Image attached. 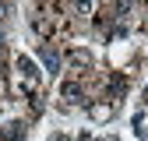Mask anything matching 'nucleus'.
Returning <instances> with one entry per match:
<instances>
[{"label":"nucleus","mask_w":148,"mask_h":141,"mask_svg":"<svg viewBox=\"0 0 148 141\" xmlns=\"http://www.w3.org/2000/svg\"><path fill=\"white\" fill-rule=\"evenodd\" d=\"M18 88L28 99H39V67L32 64V57H18Z\"/></svg>","instance_id":"f257e3e1"},{"label":"nucleus","mask_w":148,"mask_h":141,"mask_svg":"<svg viewBox=\"0 0 148 141\" xmlns=\"http://www.w3.org/2000/svg\"><path fill=\"white\" fill-rule=\"evenodd\" d=\"M21 138H25V123L21 120H14V123H7L0 131V141H21Z\"/></svg>","instance_id":"f03ea898"},{"label":"nucleus","mask_w":148,"mask_h":141,"mask_svg":"<svg viewBox=\"0 0 148 141\" xmlns=\"http://www.w3.org/2000/svg\"><path fill=\"white\" fill-rule=\"evenodd\" d=\"M39 53H42V64L49 67V74H57V67H60V57H57V49H53L49 42H42V49H39Z\"/></svg>","instance_id":"7ed1b4c3"},{"label":"nucleus","mask_w":148,"mask_h":141,"mask_svg":"<svg viewBox=\"0 0 148 141\" xmlns=\"http://www.w3.org/2000/svg\"><path fill=\"white\" fill-rule=\"evenodd\" d=\"M64 99H67V102H81V81H78V78L64 81Z\"/></svg>","instance_id":"20e7f679"},{"label":"nucleus","mask_w":148,"mask_h":141,"mask_svg":"<svg viewBox=\"0 0 148 141\" xmlns=\"http://www.w3.org/2000/svg\"><path fill=\"white\" fill-rule=\"evenodd\" d=\"M88 113L95 116V120H106L109 113H113V106H88Z\"/></svg>","instance_id":"39448f33"},{"label":"nucleus","mask_w":148,"mask_h":141,"mask_svg":"<svg viewBox=\"0 0 148 141\" xmlns=\"http://www.w3.org/2000/svg\"><path fill=\"white\" fill-rule=\"evenodd\" d=\"M4 11H7V7H4V4H0V18H4Z\"/></svg>","instance_id":"423d86ee"}]
</instances>
